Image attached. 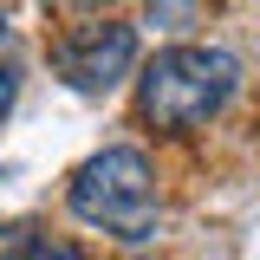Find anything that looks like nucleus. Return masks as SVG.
<instances>
[{"label":"nucleus","mask_w":260,"mask_h":260,"mask_svg":"<svg viewBox=\"0 0 260 260\" xmlns=\"http://www.w3.org/2000/svg\"><path fill=\"white\" fill-rule=\"evenodd\" d=\"M65 202H72V215H78L85 228H104V234H117V241H130V247L156 241V228H162L156 169H150L143 150H130V143L85 156L78 169H72Z\"/></svg>","instance_id":"obj_2"},{"label":"nucleus","mask_w":260,"mask_h":260,"mask_svg":"<svg viewBox=\"0 0 260 260\" xmlns=\"http://www.w3.org/2000/svg\"><path fill=\"white\" fill-rule=\"evenodd\" d=\"M32 260H91V254H78V247H59V241H32Z\"/></svg>","instance_id":"obj_5"},{"label":"nucleus","mask_w":260,"mask_h":260,"mask_svg":"<svg viewBox=\"0 0 260 260\" xmlns=\"http://www.w3.org/2000/svg\"><path fill=\"white\" fill-rule=\"evenodd\" d=\"M130 65H137V32L117 20H85L65 39H52V72L85 98H104L111 85H124Z\"/></svg>","instance_id":"obj_3"},{"label":"nucleus","mask_w":260,"mask_h":260,"mask_svg":"<svg viewBox=\"0 0 260 260\" xmlns=\"http://www.w3.org/2000/svg\"><path fill=\"white\" fill-rule=\"evenodd\" d=\"M241 91V59L221 46H169L137 78V111L156 137H195Z\"/></svg>","instance_id":"obj_1"},{"label":"nucleus","mask_w":260,"mask_h":260,"mask_svg":"<svg viewBox=\"0 0 260 260\" xmlns=\"http://www.w3.org/2000/svg\"><path fill=\"white\" fill-rule=\"evenodd\" d=\"M0 46H7V13H0Z\"/></svg>","instance_id":"obj_7"},{"label":"nucleus","mask_w":260,"mask_h":260,"mask_svg":"<svg viewBox=\"0 0 260 260\" xmlns=\"http://www.w3.org/2000/svg\"><path fill=\"white\" fill-rule=\"evenodd\" d=\"M13 91H20V72H13V65H0V117H7V104H13Z\"/></svg>","instance_id":"obj_6"},{"label":"nucleus","mask_w":260,"mask_h":260,"mask_svg":"<svg viewBox=\"0 0 260 260\" xmlns=\"http://www.w3.org/2000/svg\"><path fill=\"white\" fill-rule=\"evenodd\" d=\"M7 254H32V228L26 221H7V228H0V260H7Z\"/></svg>","instance_id":"obj_4"}]
</instances>
